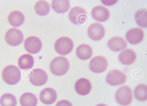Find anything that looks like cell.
<instances>
[{"mask_svg":"<svg viewBox=\"0 0 147 106\" xmlns=\"http://www.w3.org/2000/svg\"><path fill=\"white\" fill-rule=\"evenodd\" d=\"M69 64L67 58L63 56H58L53 59L50 64V69L51 73L57 76H61L68 71Z\"/></svg>","mask_w":147,"mask_h":106,"instance_id":"cell-1","label":"cell"},{"mask_svg":"<svg viewBox=\"0 0 147 106\" xmlns=\"http://www.w3.org/2000/svg\"><path fill=\"white\" fill-rule=\"evenodd\" d=\"M136 58L135 51L130 48L124 50L118 56V59L120 62L125 65H131L135 61Z\"/></svg>","mask_w":147,"mask_h":106,"instance_id":"cell-17","label":"cell"},{"mask_svg":"<svg viewBox=\"0 0 147 106\" xmlns=\"http://www.w3.org/2000/svg\"><path fill=\"white\" fill-rule=\"evenodd\" d=\"M135 19L137 23L142 28H146L147 26V11L146 9L137 11L135 15Z\"/></svg>","mask_w":147,"mask_h":106,"instance_id":"cell-25","label":"cell"},{"mask_svg":"<svg viewBox=\"0 0 147 106\" xmlns=\"http://www.w3.org/2000/svg\"><path fill=\"white\" fill-rule=\"evenodd\" d=\"M109 48L113 51H120L125 48L127 44L122 37L116 36L111 38L107 42Z\"/></svg>","mask_w":147,"mask_h":106,"instance_id":"cell-16","label":"cell"},{"mask_svg":"<svg viewBox=\"0 0 147 106\" xmlns=\"http://www.w3.org/2000/svg\"><path fill=\"white\" fill-rule=\"evenodd\" d=\"M2 76L6 84L13 85L20 81L21 78V73L17 66L10 65L3 68L2 72Z\"/></svg>","mask_w":147,"mask_h":106,"instance_id":"cell-2","label":"cell"},{"mask_svg":"<svg viewBox=\"0 0 147 106\" xmlns=\"http://www.w3.org/2000/svg\"><path fill=\"white\" fill-rule=\"evenodd\" d=\"M93 53L91 47L87 44H82L76 48V54L79 59L83 60H88L92 56Z\"/></svg>","mask_w":147,"mask_h":106,"instance_id":"cell-19","label":"cell"},{"mask_svg":"<svg viewBox=\"0 0 147 106\" xmlns=\"http://www.w3.org/2000/svg\"><path fill=\"white\" fill-rule=\"evenodd\" d=\"M144 36L143 30L139 28H133L127 31L125 34L127 41L132 44H138L143 40Z\"/></svg>","mask_w":147,"mask_h":106,"instance_id":"cell-12","label":"cell"},{"mask_svg":"<svg viewBox=\"0 0 147 106\" xmlns=\"http://www.w3.org/2000/svg\"><path fill=\"white\" fill-rule=\"evenodd\" d=\"M1 106H16L17 101L13 94L7 93L3 94L0 98Z\"/></svg>","mask_w":147,"mask_h":106,"instance_id":"cell-26","label":"cell"},{"mask_svg":"<svg viewBox=\"0 0 147 106\" xmlns=\"http://www.w3.org/2000/svg\"><path fill=\"white\" fill-rule=\"evenodd\" d=\"M56 92L51 88H46L43 89L40 93L39 99L43 104L49 105L54 103L57 99Z\"/></svg>","mask_w":147,"mask_h":106,"instance_id":"cell-13","label":"cell"},{"mask_svg":"<svg viewBox=\"0 0 147 106\" xmlns=\"http://www.w3.org/2000/svg\"><path fill=\"white\" fill-rule=\"evenodd\" d=\"M51 6L53 9L57 13L66 12L70 7V2L69 0H53Z\"/></svg>","mask_w":147,"mask_h":106,"instance_id":"cell-22","label":"cell"},{"mask_svg":"<svg viewBox=\"0 0 147 106\" xmlns=\"http://www.w3.org/2000/svg\"><path fill=\"white\" fill-rule=\"evenodd\" d=\"M115 99L117 102L121 105H129L133 99L132 92L131 88L128 86L121 87L116 93Z\"/></svg>","mask_w":147,"mask_h":106,"instance_id":"cell-3","label":"cell"},{"mask_svg":"<svg viewBox=\"0 0 147 106\" xmlns=\"http://www.w3.org/2000/svg\"><path fill=\"white\" fill-rule=\"evenodd\" d=\"M106 58L103 56H97L93 57L89 64V68L92 72L100 73L104 72L108 66Z\"/></svg>","mask_w":147,"mask_h":106,"instance_id":"cell-8","label":"cell"},{"mask_svg":"<svg viewBox=\"0 0 147 106\" xmlns=\"http://www.w3.org/2000/svg\"><path fill=\"white\" fill-rule=\"evenodd\" d=\"M92 17L96 20L104 22L109 18L110 12L107 8L101 5H97L94 7L91 11Z\"/></svg>","mask_w":147,"mask_h":106,"instance_id":"cell-14","label":"cell"},{"mask_svg":"<svg viewBox=\"0 0 147 106\" xmlns=\"http://www.w3.org/2000/svg\"><path fill=\"white\" fill-rule=\"evenodd\" d=\"M126 80V75L117 69H113L110 70L108 73L106 78L107 83L113 86L123 84Z\"/></svg>","mask_w":147,"mask_h":106,"instance_id":"cell-7","label":"cell"},{"mask_svg":"<svg viewBox=\"0 0 147 106\" xmlns=\"http://www.w3.org/2000/svg\"><path fill=\"white\" fill-rule=\"evenodd\" d=\"M134 95L138 101L143 102L147 99V87L145 84H141L137 86L134 90Z\"/></svg>","mask_w":147,"mask_h":106,"instance_id":"cell-24","label":"cell"},{"mask_svg":"<svg viewBox=\"0 0 147 106\" xmlns=\"http://www.w3.org/2000/svg\"><path fill=\"white\" fill-rule=\"evenodd\" d=\"M74 87L78 94L84 96L90 93L92 85L88 79L85 78H81L76 82Z\"/></svg>","mask_w":147,"mask_h":106,"instance_id":"cell-15","label":"cell"},{"mask_svg":"<svg viewBox=\"0 0 147 106\" xmlns=\"http://www.w3.org/2000/svg\"><path fill=\"white\" fill-rule=\"evenodd\" d=\"M34 9L35 11L38 15L45 16L49 13L50 6L47 1L45 0H39L35 4Z\"/></svg>","mask_w":147,"mask_h":106,"instance_id":"cell-23","label":"cell"},{"mask_svg":"<svg viewBox=\"0 0 147 106\" xmlns=\"http://www.w3.org/2000/svg\"><path fill=\"white\" fill-rule=\"evenodd\" d=\"M31 76L29 80L33 85L40 86L45 84L48 80V75L46 72L40 68H36L31 72Z\"/></svg>","mask_w":147,"mask_h":106,"instance_id":"cell-11","label":"cell"},{"mask_svg":"<svg viewBox=\"0 0 147 106\" xmlns=\"http://www.w3.org/2000/svg\"><path fill=\"white\" fill-rule=\"evenodd\" d=\"M96 106H108L107 105L103 103L100 104L96 105Z\"/></svg>","mask_w":147,"mask_h":106,"instance_id":"cell-28","label":"cell"},{"mask_svg":"<svg viewBox=\"0 0 147 106\" xmlns=\"http://www.w3.org/2000/svg\"><path fill=\"white\" fill-rule=\"evenodd\" d=\"M5 39L6 42L12 46H16L23 42L24 37L23 33L19 29L11 28L6 32Z\"/></svg>","mask_w":147,"mask_h":106,"instance_id":"cell-6","label":"cell"},{"mask_svg":"<svg viewBox=\"0 0 147 106\" xmlns=\"http://www.w3.org/2000/svg\"><path fill=\"white\" fill-rule=\"evenodd\" d=\"M20 103L21 106H36L38 99L36 96L30 92H26L20 96Z\"/></svg>","mask_w":147,"mask_h":106,"instance_id":"cell-20","label":"cell"},{"mask_svg":"<svg viewBox=\"0 0 147 106\" xmlns=\"http://www.w3.org/2000/svg\"><path fill=\"white\" fill-rule=\"evenodd\" d=\"M7 19L9 23L12 26L18 27L22 24L25 20L23 14L20 11L14 10L9 14Z\"/></svg>","mask_w":147,"mask_h":106,"instance_id":"cell-18","label":"cell"},{"mask_svg":"<svg viewBox=\"0 0 147 106\" xmlns=\"http://www.w3.org/2000/svg\"><path fill=\"white\" fill-rule=\"evenodd\" d=\"M70 21L74 24L81 25L87 21V14L85 10L80 6H75L72 8L69 13Z\"/></svg>","mask_w":147,"mask_h":106,"instance_id":"cell-5","label":"cell"},{"mask_svg":"<svg viewBox=\"0 0 147 106\" xmlns=\"http://www.w3.org/2000/svg\"><path fill=\"white\" fill-rule=\"evenodd\" d=\"M34 63V59L30 54H26L22 55L19 58L18 64L21 69L31 68Z\"/></svg>","mask_w":147,"mask_h":106,"instance_id":"cell-21","label":"cell"},{"mask_svg":"<svg viewBox=\"0 0 147 106\" xmlns=\"http://www.w3.org/2000/svg\"><path fill=\"white\" fill-rule=\"evenodd\" d=\"M24 46L27 52L31 54H36L41 50L42 44L38 38L35 36H30L25 40Z\"/></svg>","mask_w":147,"mask_h":106,"instance_id":"cell-9","label":"cell"},{"mask_svg":"<svg viewBox=\"0 0 147 106\" xmlns=\"http://www.w3.org/2000/svg\"><path fill=\"white\" fill-rule=\"evenodd\" d=\"M88 35L91 39L98 41L104 37L105 29L104 26L100 23L96 22L91 24L87 30Z\"/></svg>","mask_w":147,"mask_h":106,"instance_id":"cell-10","label":"cell"},{"mask_svg":"<svg viewBox=\"0 0 147 106\" xmlns=\"http://www.w3.org/2000/svg\"><path fill=\"white\" fill-rule=\"evenodd\" d=\"M55 106H73L71 103L69 101L62 100L58 101Z\"/></svg>","mask_w":147,"mask_h":106,"instance_id":"cell-27","label":"cell"},{"mask_svg":"<svg viewBox=\"0 0 147 106\" xmlns=\"http://www.w3.org/2000/svg\"><path fill=\"white\" fill-rule=\"evenodd\" d=\"M72 40L66 36L60 37L55 41L54 48L55 51L59 54L65 55L70 53L74 48Z\"/></svg>","mask_w":147,"mask_h":106,"instance_id":"cell-4","label":"cell"}]
</instances>
